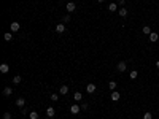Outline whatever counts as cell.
I'll list each match as a JSON object with an SVG mask.
<instances>
[{"label":"cell","mask_w":159,"mask_h":119,"mask_svg":"<svg viewBox=\"0 0 159 119\" xmlns=\"http://www.w3.org/2000/svg\"><path fill=\"white\" fill-rule=\"evenodd\" d=\"M10 29H11V32H18L19 29H21V24L19 22H11L10 24Z\"/></svg>","instance_id":"4"},{"label":"cell","mask_w":159,"mask_h":119,"mask_svg":"<svg viewBox=\"0 0 159 119\" xmlns=\"http://www.w3.org/2000/svg\"><path fill=\"white\" fill-rule=\"evenodd\" d=\"M137 75H139V73H137V70H132L131 73H129V76H131V79H135V78H137Z\"/></svg>","instance_id":"22"},{"label":"cell","mask_w":159,"mask_h":119,"mask_svg":"<svg viewBox=\"0 0 159 119\" xmlns=\"http://www.w3.org/2000/svg\"><path fill=\"white\" fill-rule=\"evenodd\" d=\"M49 100H51V102H57V100H59V95H57V94H51Z\"/></svg>","instance_id":"23"},{"label":"cell","mask_w":159,"mask_h":119,"mask_svg":"<svg viewBox=\"0 0 159 119\" xmlns=\"http://www.w3.org/2000/svg\"><path fill=\"white\" fill-rule=\"evenodd\" d=\"M158 38H159V35H158L156 32H151V33H150V41H151V43H156Z\"/></svg>","instance_id":"9"},{"label":"cell","mask_w":159,"mask_h":119,"mask_svg":"<svg viewBox=\"0 0 159 119\" xmlns=\"http://www.w3.org/2000/svg\"><path fill=\"white\" fill-rule=\"evenodd\" d=\"M126 68H127V63L124 60H119L118 62V71H126Z\"/></svg>","instance_id":"3"},{"label":"cell","mask_w":159,"mask_h":119,"mask_svg":"<svg viewBox=\"0 0 159 119\" xmlns=\"http://www.w3.org/2000/svg\"><path fill=\"white\" fill-rule=\"evenodd\" d=\"M81 110H88V103H86V102H84L83 105H81Z\"/></svg>","instance_id":"27"},{"label":"cell","mask_w":159,"mask_h":119,"mask_svg":"<svg viewBox=\"0 0 159 119\" xmlns=\"http://www.w3.org/2000/svg\"><path fill=\"white\" fill-rule=\"evenodd\" d=\"M21 81H22V78H21V76H19V75H16V76H14V78H13V83H14V84H19Z\"/></svg>","instance_id":"20"},{"label":"cell","mask_w":159,"mask_h":119,"mask_svg":"<svg viewBox=\"0 0 159 119\" xmlns=\"http://www.w3.org/2000/svg\"><path fill=\"white\" fill-rule=\"evenodd\" d=\"M62 21H64V22H70V14H65L62 18Z\"/></svg>","instance_id":"26"},{"label":"cell","mask_w":159,"mask_h":119,"mask_svg":"<svg viewBox=\"0 0 159 119\" xmlns=\"http://www.w3.org/2000/svg\"><path fill=\"white\" fill-rule=\"evenodd\" d=\"M54 114H56V110L53 107H48L46 108V116L48 118H54Z\"/></svg>","instance_id":"5"},{"label":"cell","mask_w":159,"mask_h":119,"mask_svg":"<svg viewBox=\"0 0 159 119\" xmlns=\"http://www.w3.org/2000/svg\"><path fill=\"white\" fill-rule=\"evenodd\" d=\"M10 71V65L8 63H2L0 65V73H8Z\"/></svg>","instance_id":"6"},{"label":"cell","mask_w":159,"mask_h":119,"mask_svg":"<svg viewBox=\"0 0 159 119\" xmlns=\"http://www.w3.org/2000/svg\"><path fill=\"white\" fill-rule=\"evenodd\" d=\"M99 2H100V3H102V2H105V0H99Z\"/></svg>","instance_id":"30"},{"label":"cell","mask_w":159,"mask_h":119,"mask_svg":"<svg viewBox=\"0 0 159 119\" xmlns=\"http://www.w3.org/2000/svg\"><path fill=\"white\" fill-rule=\"evenodd\" d=\"M118 13H119V16H121V18H126V16H127V13H129V11H127V10H126V8H124V6H123V8H121V10H118Z\"/></svg>","instance_id":"13"},{"label":"cell","mask_w":159,"mask_h":119,"mask_svg":"<svg viewBox=\"0 0 159 119\" xmlns=\"http://www.w3.org/2000/svg\"><path fill=\"white\" fill-rule=\"evenodd\" d=\"M13 94V87H10V86H6L5 89H3V95L5 97H10Z\"/></svg>","instance_id":"11"},{"label":"cell","mask_w":159,"mask_h":119,"mask_svg":"<svg viewBox=\"0 0 159 119\" xmlns=\"http://www.w3.org/2000/svg\"><path fill=\"white\" fill-rule=\"evenodd\" d=\"M13 116H11V113L10 111H6V113H3V119H11Z\"/></svg>","instance_id":"25"},{"label":"cell","mask_w":159,"mask_h":119,"mask_svg":"<svg viewBox=\"0 0 159 119\" xmlns=\"http://www.w3.org/2000/svg\"><path fill=\"white\" fill-rule=\"evenodd\" d=\"M116 8H118V3H110L108 5V10L113 13V11H116Z\"/></svg>","instance_id":"18"},{"label":"cell","mask_w":159,"mask_h":119,"mask_svg":"<svg viewBox=\"0 0 159 119\" xmlns=\"http://www.w3.org/2000/svg\"><path fill=\"white\" fill-rule=\"evenodd\" d=\"M142 30H143V33H145V35H150V33H151V29H150L148 25H145V27L142 29Z\"/></svg>","instance_id":"21"},{"label":"cell","mask_w":159,"mask_h":119,"mask_svg":"<svg viewBox=\"0 0 159 119\" xmlns=\"http://www.w3.org/2000/svg\"><path fill=\"white\" fill-rule=\"evenodd\" d=\"M119 97H121V94H119V92H116V91L111 92V102H118Z\"/></svg>","instance_id":"10"},{"label":"cell","mask_w":159,"mask_h":119,"mask_svg":"<svg viewBox=\"0 0 159 119\" xmlns=\"http://www.w3.org/2000/svg\"><path fill=\"white\" fill-rule=\"evenodd\" d=\"M156 67H158V68H159V60H156Z\"/></svg>","instance_id":"29"},{"label":"cell","mask_w":159,"mask_h":119,"mask_svg":"<svg viewBox=\"0 0 159 119\" xmlns=\"http://www.w3.org/2000/svg\"><path fill=\"white\" fill-rule=\"evenodd\" d=\"M56 32H57V33H64V32H65V25H64L62 22L57 24V25H56Z\"/></svg>","instance_id":"8"},{"label":"cell","mask_w":159,"mask_h":119,"mask_svg":"<svg viewBox=\"0 0 159 119\" xmlns=\"http://www.w3.org/2000/svg\"><path fill=\"white\" fill-rule=\"evenodd\" d=\"M73 100H76V102L83 100V94H81V92H75V95H73Z\"/></svg>","instance_id":"14"},{"label":"cell","mask_w":159,"mask_h":119,"mask_svg":"<svg viewBox=\"0 0 159 119\" xmlns=\"http://www.w3.org/2000/svg\"><path fill=\"white\" fill-rule=\"evenodd\" d=\"M124 2H126V0H118V5H124Z\"/></svg>","instance_id":"28"},{"label":"cell","mask_w":159,"mask_h":119,"mask_svg":"<svg viewBox=\"0 0 159 119\" xmlns=\"http://www.w3.org/2000/svg\"><path fill=\"white\" fill-rule=\"evenodd\" d=\"M68 94V86H61V95H67Z\"/></svg>","instance_id":"15"},{"label":"cell","mask_w":159,"mask_h":119,"mask_svg":"<svg viewBox=\"0 0 159 119\" xmlns=\"http://www.w3.org/2000/svg\"><path fill=\"white\" fill-rule=\"evenodd\" d=\"M86 92H88V94H94V92H96V84L89 83L88 86H86Z\"/></svg>","instance_id":"1"},{"label":"cell","mask_w":159,"mask_h":119,"mask_svg":"<svg viewBox=\"0 0 159 119\" xmlns=\"http://www.w3.org/2000/svg\"><path fill=\"white\" fill-rule=\"evenodd\" d=\"M80 110H81V107H78V105H72V107H70V113L72 114H78Z\"/></svg>","instance_id":"7"},{"label":"cell","mask_w":159,"mask_h":119,"mask_svg":"<svg viewBox=\"0 0 159 119\" xmlns=\"http://www.w3.org/2000/svg\"><path fill=\"white\" fill-rule=\"evenodd\" d=\"M29 119H38V113L37 111H30L29 113Z\"/></svg>","instance_id":"19"},{"label":"cell","mask_w":159,"mask_h":119,"mask_svg":"<svg viewBox=\"0 0 159 119\" xmlns=\"http://www.w3.org/2000/svg\"><path fill=\"white\" fill-rule=\"evenodd\" d=\"M65 8H67V11H68V13H73V11L76 10V5H75L73 2H68L67 5H65Z\"/></svg>","instance_id":"2"},{"label":"cell","mask_w":159,"mask_h":119,"mask_svg":"<svg viewBox=\"0 0 159 119\" xmlns=\"http://www.w3.org/2000/svg\"><path fill=\"white\" fill-rule=\"evenodd\" d=\"M143 119H153V114L150 113V111H147V113L143 114Z\"/></svg>","instance_id":"24"},{"label":"cell","mask_w":159,"mask_h":119,"mask_svg":"<svg viewBox=\"0 0 159 119\" xmlns=\"http://www.w3.org/2000/svg\"><path fill=\"white\" fill-rule=\"evenodd\" d=\"M24 105H25V100L21 97V99H16V107H19V108H24Z\"/></svg>","instance_id":"12"},{"label":"cell","mask_w":159,"mask_h":119,"mask_svg":"<svg viewBox=\"0 0 159 119\" xmlns=\"http://www.w3.org/2000/svg\"><path fill=\"white\" fill-rule=\"evenodd\" d=\"M116 86H118L116 81H110V83H108V87H110V91H111V92H113L115 89H116Z\"/></svg>","instance_id":"16"},{"label":"cell","mask_w":159,"mask_h":119,"mask_svg":"<svg viewBox=\"0 0 159 119\" xmlns=\"http://www.w3.org/2000/svg\"><path fill=\"white\" fill-rule=\"evenodd\" d=\"M3 38H5V41H11L13 40V35L10 32H6V33H3Z\"/></svg>","instance_id":"17"}]
</instances>
